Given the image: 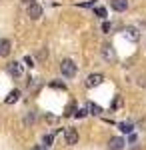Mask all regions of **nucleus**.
Listing matches in <instances>:
<instances>
[{
  "mask_svg": "<svg viewBox=\"0 0 146 150\" xmlns=\"http://www.w3.org/2000/svg\"><path fill=\"white\" fill-rule=\"evenodd\" d=\"M120 104H122V98H116V102L112 104V108H118V106H120Z\"/></svg>",
  "mask_w": 146,
  "mask_h": 150,
  "instance_id": "412c9836",
  "label": "nucleus"
},
{
  "mask_svg": "<svg viewBox=\"0 0 146 150\" xmlns=\"http://www.w3.org/2000/svg\"><path fill=\"white\" fill-rule=\"evenodd\" d=\"M12 50V44L10 40H6V38H0V56H8Z\"/></svg>",
  "mask_w": 146,
  "mask_h": 150,
  "instance_id": "423d86ee",
  "label": "nucleus"
},
{
  "mask_svg": "<svg viewBox=\"0 0 146 150\" xmlns=\"http://www.w3.org/2000/svg\"><path fill=\"white\" fill-rule=\"evenodd\" d=\"M60 72H62V76L72 78V76L76 74V64H74L70 58H64V60L60 62Z\"/></svg>",
  "mask_w": 146,
  "mask_h": 150,
  "instance_id": "f257e3e1",
  "label": "nucleus"
},
{
  "mask_svg": "<svg viewBox=\"0 0 146 150\" xmlns=\"http://www.w3.org/2000/svg\"><path fill=\"white\" fill-rule=\"evenodd\" d=\"M104 56L108 58V60H112V58H114V52H112V50H110V46H108V44L104 46Z\"/></svg>",
  "mask_w": 146,
  "mask_h": 150,
  "instance_id": "f8f14e48",
  "label": "nucleus"
},
{
  "mask_svg": "<svg viewBox=\"0 0 146 150\" xmlns=\"http://www.w3.org/2000/svg\"><path fill=\"white\" fill-rule=\"evenodd\" d=\"M24 62H26V64H28L30 68L34 66V58H30V56H26V58H24Z\"/></svg>",
  "mask_w": 146,
  "mask_h": 150,
  "instance_id": "a211bd4d",
  "label": "nucleus"
},
{
  "mask_svg": "<svg viewBox=\"0 0 146 150\" xmlns=\"http://www.w3.org/2000/svg\"><path fill=\"white\" fill-rule=\"evenodd\" d=\"M52 86H54V88H62V90H64V88H66V86H64V84H62V82H52Z\"/></svg>",
  "mask_w": 146,
  "mask_h": 150,
  "instance_id": "aec40b11",
  "label": "nucleus"
},
{
  "mask_svg": "<svg viewBox=\"0 0 146 150\" xmlns=\"http://www.w3.org/2000/svg\"><path fill=\"white\" fill-rule=\"evenodd\" d=\"M26 14H28L32 20H38V18L42 16V6H40V4H36V2H34V4H28V10H26Z\"/></svg>",
  "mask_w": 146,
  "mask_h": 150,
  "instance_id": "7ed1b4c3",
  "label": "nucleus"
},
{
  "mask_svg": "<svg viewBox=\"0 0 146 150\" xmlns=\"http://www.w3.org/2000/svg\"><path fill=\"white\" fill-rule=\"evenodd\" d=\"M52 140H54V136H52V134H44V138H42V142H44L46 146H52Z\"/></svg>",
  "mask_w": 146,
  "mask_h": 150,
  "instance_id": "ddd939ff",
  "label": "nucleus"
},
{
  "mask_svg": "<svg viewBox=\"0 0 146 150\" xmlns=\"http://www.w3.org/2000/svg\"><path fill=\"white\" fill-rule=\"evenodd\" d=\"M8 72H10L12 76H16V78H18V76L22 74V68H20V64H18V62H10V64H8Z\"/></svg>",
  "mask_w": 146,
  "mask_h": 150,
  "instance_id": "6e6552de",
  "label": "nucleus"
},
{
  "mask_svg": "<svg viewBox=\"0 0 146 150\" xmlns=\"http://www.w3.org/2000/svg\"><path fill=\"white\" fill-rule=\"evenodd\" d=\"M24 4H34V2H36V0H22Z\"/></svg>",
  "mask_w": 146,
  "mask_h": 150,
  "instance_id": "5701e85b",
  "label": "nucleus"
},
{
  "mask_svg": "<svg viewBox=\"0 0 146 150\" xmlns=\"http://www.w3.org/2000/svg\"><path fill=\"white\" fill-rule=\"evenodd\" d=\"M132 150H140V148H132Z\"/></svg>",
  "mask_w": 146,
  "mask_h": 150,
  "instance_id": "393cba45",
  "label": "nucleus"
},
{
  "mask_svg": "<svg viewBox=\"0 0 146 150\" xmlns=\"http://www.w3.org/2000/svg\"><path fill=\"white\" fill-rule=\"evenodd\" d=\"M18 98H20V92H18V90H12V92L6 96V100H4V102H6V104H12V102H16Z\"/></svg>",
  "mask_w": 146,
  "mask_h": 150,
  "instance_id": "1a4fd4ad",
  "label": "nucleus"
},
{
  "mask_svg": "<svg viewBox=\"0 0 146 150\" xmlns=\"http://www.w3.org/2000/svg\"><path fill=\"white\" fill-rule=\"evenodd\" d=\"M64 140H66V144H76L78 142V130L76 128H66L64 130Z\"/></svg>",
  "mask_w": 146,
  "mask_h": 150,
  "instance_id": "f03ea898",
  "label": "nucleus"
},
{
  "mask_svg": "<svg viewBox=\"0 0 146 150\" xmlns=\"http://www.w3.org/2000/svg\"><path fill=\"white\" fill-rule=\"evenodd\" d=\"M122 148H124V140L120 138V136L110 138V142H108V150H122Z\"/></svg>",
  "mask_w": 146,
  "mask_h": 150,
  "instance_id": "39448f33",
  "label": "nucleus"
},
{
  "mask_svg": "<svg viewBox=\"0 0 146 150\" xmlns=\"http://www.w3.org/2000/svg\"><path fill=\"white\" fill-rule=\"evenodd\" d=\"M110 6H112L116 12H124L128 8V0H110Z\"/></svg>",
  "mask_w": 146,
  "mask_h": 150,
  "instance_id": "0eeeda50",
  "label": "nucleus"
},
{
  "mask_svg": "<svg viewBox=\"0 0 146 150\" xmlns=\"http://www.w3.org/2000/svg\"><path fill=\"white\" fill-rule=\"evenodd\" d=\"M38 58H40V60L48 58V50H38Z\"/></svg>",
  "mask_w": 146,
  "mask_h": 150,
  "instance_id": "f3484780",
  "label": "nucleus"
},
{
  "mask_svg": "<svg viewBox=\"0 0 146 150\" xmlns=\"http://www.w3.org/2000/svg\"><path fill=\"white\" fill-rule=\"evenodd\" d=\"M66 116H72L74 114V104H68V108H66V112H64Z\"/></svg>",
  "mask_w": 146,
  "mask_h": 150,
  "instance_id": "dca6fc26",
  "label": "nucleus"
},
{
  "mask_svg": "<svg viewBox=\"0 0 146 150\" xmlns=\"http://www.w3.org/2000/svg\"><path fill=\"white\" fill-rule=\"evenodd\" d=\"M132 124H130V122H122V124H120V130H122V132H126V134H128V132H132Z\"/></svg>",
  "mask_w": 146,
  "mask_h": 150,
  "instance_id": "9b49d317",
  "label": "nucleus"
},
{
  "mask_svg": "<svg viewBox=\"0 0 146 150\" xmlns=\"http://www.w3.org/2000/svg\"><path fill=\"white\" fill-rule=\"evenodd\" d=\"M88 112H90V114H100L102 108L98 106V104H92V102H90V104H88Z\"/></svg>",
  "mask_w": 146,
  "mask_h": 150,
  "instance_id": "9d476101",
  "label": "nucleus"
},
{
  "mask_svg": "<svg viewBox=\"0 0 146 150\" xmlns=\"http://www.w3.org/2000/svg\"><path fill=\"white\" fill-rule=\"evenodd\" d=\"M102 32H110V24H108V22L102 24Z\"/></svg>",
  "mask_w": 146,
  "mask_h": 150,
  "instance_id": "6ab92c4d",
  "label": "nucleus"
},
{
  "mask_svg": "<svg viewBox=\"0 0 146 150\" xmlns=\"http://www.w3.org/2000/svg\"><path fill=\"white\" fill-rule=\"evenodd\" d=\"M32 150H44V148H42V146H34Z\"/></svg>",
  "mask_w": 146,
  "mask_h": 150,
  "instance_id": "b1692460",
  "label": "nucleus"
},
{
  "mask_svg": "<svg viewBox=\"0 0 146 150\" xmlns=\"http://www.w3.org/2000/svg\"><path fill=\"white\" fill-rule=\"evenodd\" d=\"M96 16H100V18H106V8H102V6H98V8H96Z\"/></svg>",
  "mask_w": 146,
  "mask_h": 150,
  "instance_id": "4468645a",
  "label": "nucleus"
},
{
  "mask_svg": "<svg viewBox=\"0 0 146 150\" xmlns=\"http://www.w3.org/2000/svg\"><path fill=\"white\" fill-rule=\"evenodd\" d=\"M76 116L82 118V116H86V110H76Z\"/></svg>",
  "mask_w": 146,
  "mask_h": 150,
  "instance_id": "4be33fe9",
  "label": "nucleus"
},
{
  "mask_svg": "<svg viewBox=\"0 0 146 150\" xmlns=\"http://www.w3.org/2000/svg\"><path fill=\"white\" fill-rule=\"evenodd\" d=\"M126 32H128V36H130V38H132V40H136V38H138V32H136L134 28H128V30H126Z\"/></svg>",
  "mask_w": 146,
  "mask_h": 150,
  "instance_id": "2eb2a0df",
  "label": "nucleus"
},
{
  "mask_svg": "<svg viewBox=\"0 0 146 150\" xmlns=\"http://www.w3.org/2000/svg\"><path fill=\"white\" fill-rule=\"evenodd\" d=\"M102 80H104L102 74H90L88 78H86V86H88V88H94V86H98Z\"/></svg>",
  "mask_w": 146,
  "mask_h": 150,
  "instance_id": "20e7f679",
  "label": "nucleus"
}]
</instances>
